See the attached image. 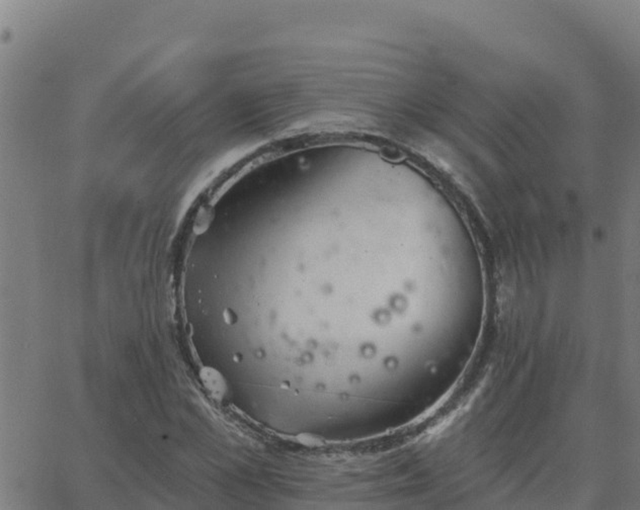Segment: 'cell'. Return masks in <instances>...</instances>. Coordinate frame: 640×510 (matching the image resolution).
Returning a JSON list of instances; mask_svg holds the SVG:
<instances>
[{
	"instance_id": "6da1fadb",
	"label": "cell",
	"mask_w": 640,
	"mask_h": 510,
	"mask_svg": "<svg viewBox=\"0 0 640 510\" xmlns=\"http://www.w3.org/2000/svg\"><path fill=\"white\" fill-rule=\"evenodd\" d=\"M200 375L205 387L214 398L222 400L225 397L228 391L227 383L218 371L212 368H205Z\"/></svg>"
}]
</instances>
